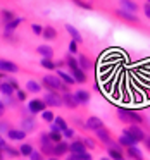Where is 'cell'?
<instances>
[{
	"label": "cell",
	"mask_w": 150,
	"mask_h": 160,
	"mask_svg": "<svg viewBox=\"0 0 150 160\" xmlns=\"http://www.w3.org/2000/svg\"><path fill=\"white\" fill-rule=\"evenodd\" d=\"M117 117L121 122H124L126 126L129 124H145V119H143L142 114H138V112L135 110H129V108H117Z\"/></svg>",
	"instance_id": "obj_1"
},
{
	"label": "cell",
	"mask_w": 150,
	"mask_h": 160,
	"mask_svg": "<svg viewBox=\"0 0 150 160\" xmlns=\"http://www.w3.org/2000/svg\"><path fill=\"white\" fill-rule=\"evenodd\" d=\"M124 131L128 132L129 136H131L133 139H135L136 143H145L147 141V132L143 131V128L142 126H138V124H129V126H126L124 128Z\"/></svg>",
	"instance_id": "obj_6"
},
{
	"label": "cell",
	"mask_w": 150,
	"mask_h": 160,
	"mask_svg": "<svg viewBox=\"0 0 150 160\" xmlns=\"http://www.w3.org/2000/svg\"><path fill=\"white\" fill-rule=\"evenodd\" d=\"M124 160H128V158H124Z\"/></svg>",
	"instance_id": "obj_61"
},
{
	"label": "cell",
	"mask_w": 150,
	"mask_h": 160,
	"mask_svg": "<svg viewBox=\"0 0 150 160\" xmlns=\"http://www.w3.org/2000/svg\"><path fill=\"white\" fill-rule=\"evenodd\" d=\"M2 36H4V40L7 43H14V45H16V43H19V38L14 35V31H4V33H2Z\"/></svg>",
	"instance_id": "obj_38"
},
{
	"label": "cell",
	"mask_w": 150,
	"mask_h": 160,
	"mask_svg": "<svg viewBox=\"0 0 150 160\" xmlns=\"http://www.w3.org/2000/svg\"><path fill=\"white\" fill-rule=\"evenodd\" d=\"M36 128H38V122H36L35 115L29 114L28 108H24V110H23V119H21V129L29 134V132L36 131Z\"/></svg>",
	"instance_id": "obj_4"
},
{
	"label": "cell",
	"mask_w": 150,
	"mask_h": 160,
	"mask_svg": "<svg viewBox=\"0 0 150 160\" xmlns=\"http://www.w3.org/2000/svg\"><path fill=\"white\" fill-rule=\"evenodd\" d=\"M66 160H76V157H74L73 153H69V155H66Z\"/></svg>",
	"instance_id": "obj_54"
},
{
	"label": "cell",
	"mask_w": 150,
	"mask_h": 160,
	"mask_svg": "<svg viewBox=\"0 0 150 160\" xmlns=\"http://www.w3.org/2000/svg\"><path fill=\"white\" fill-rule=\"evenodd\" d=\"M16 98H18L21 103H23V102H26V100H28V91H26V90H18V91H16Z\"/></svg>",
	"instance_id": "obj_45"
},
{
	"label": "cell",
	"mask_w": 150,
	"mask_h": 160,
	"mask_svg": "<svg viewBox=\"0 0 150 160\" xmlns=\"http://www.w3.org/2000/svg\"><path fill=\"white\" fill-rule=\"evenodd\" d=\"M66 31L69 33V36H71V40H73V42H76L78 45H80V43H83V36H81V33L78 31V29L74 28V26L66 24Z\"/></svg>",
	"instance_id": "obj_24"
},
{
	"label": "cell",
	"mask_w": 150,
	"mask_h": 160,
	"mask_svg": "<svg viewBox=\"0 0 150 160\" xmlns=\"http://www.w3.org/2000/svg\"><path fill=\"white\" fill-rule=\"evenodd\" d=\"M143 12H145V16L150 19V2H147V4L143 5Z\"/></svg>",
	"instance_id": "obj_52"
},
{
	"label": "cell",
	"mask_w": 150,
	"mask_h": 160,
	"mask_svg": "<svg viewBox=\"0 0 150 160\" xmlns=\"http://www.w3.org/2000/svg\"><path fill=\"white\" fill-rule=\"evenodd\" d=\"M4 102H5V105H7V108L9 107H11V108H18L19 103H21V102L16 98V95H12V97H4Z\"/></svg>",
	"instance_id": "obj_37"
},
{
	"label": "cell",
	"mask_w": 150,
	"mask_h": 160,
	"mask_svg": "<svg viewBox=\"0 0 150 160\" xmlns=\"http://www.w3.org/2000/svg\"><path fill=\"white\" fill-rule=\"evenodd\" d=\"M19 152H21V157H31V153L35 152V148H33L31 143H23V145L19 146Z\"/></svg>",
	"instance_id": "obj_33"
},
{
	"label": "cell",
	"mask_w": 150,
	"mask_h": 160,
	"mask_svg": "<svg viewBox=\"0 0 150 160\" xmlns=\"http://www.w3.org/2000/svg\"><path fill=\"white\" fill-rule=\"evenodd\" d=\"M55 66H57V69H60V67H64V66H66V60H57V62H55Z\"/></svg>",
	"instance_id": "obj_53"
},
{
	"label": "cell",
	"mask_w": 150,
	"mask_h": 160,
	"mask_svg": "<svg viewBox=\"0 0 150 160\" xmlns=\"http://www.w3.org/2000/svg\"><path fill=\"white\" fill-rule=\"evenodd\" d=\"M64 60H66V66L69 67V71L80 69V62H78V59L73 55V53H67V55L64 57Z\"/></svg>",
	"instance_id": "obj_30"
},
{
	"label": "cell",
	"mask_w": 150,
	"mask_h": 160,
	"mask_svg": "<svg viewBox=\"0 0 150 160\" xmlns=\"http://www.w3.org/2000/svg\"><path fill=\"white\" fill-rule=\"evenodd\" d=\"M43 40H47V42H54V40H57V29L54 28V26H45L43 28Z\"/></svg>",
	"instance_id": "obj_27"
},
{
	"label": "cell",
	"mask_w": 150,
	"mask_h": 160,
	"mask_svg": "<svg viewBox=\"0 0 150 160\" xmlns=\"http://www.w3.org/2000/svg\"><path fill=\"white\" fill-rule=\"evenodd\" d=\"M71 122H73V124L76 126V128H81L83 131H88V129H86V122L81 121L80 117H73V119H71Z\"/></svg>",
	"instance_id": "obj_42"
},
{
	"label": "cell",
	"mask_w": 150,
	"mask_h": 160,
	"mask_svg": "<svg viewBox=\"0 0 150 160\" xmlns=\"http://www.w3.org/2000/svg\"><path fill=\"white\" fill-rule=\"evenodd\" d=\"M62 102H64V107H67L69 110H76L80 105H78L76 98H74V93L67 91V93H62Z\"/></svg>",
	"instance_id": "obj_15"
},
{
	"label": "cell",
	"mask_w": 150,
	"mask_h": 160,
	"mask_svg": "<svg viewBox=\"0 0 150 160\" xmlns=\"http://www.w3.org/2000/svg\"><path fill=\"white\" fill-rule=\"evenodd\" d=\"M40 66H42L43 69H47V71H55L57 69L55 60H54V59H42V60H40Z\"/></svg>",
	"instance_id": "obj_35"
},
{
	"label": "cell",
	"mask_w": 150,
	"mask_h": 160,
	"mask_svg": "<svg viewBox=\"0 0 150 160\" xmlns=\"http://www.w3.org/2000/svg\"><path fill=\"white\" fill-rule=\"evenodd\" d=\"M16 18H18L16 12L11 11V9H2V11H0V22H2V26H5L11 21H14Z\"/></svg>",
	"instance_id": "obj_19"
},
{
	"label": "cell",
	"mask_w": 150,
	"mask_h": 160,
	"mask_svg": "<svg viewBox=\"0 0 150 160\" xmlns=\"http://www.w3.org/2000/svg\"><path fill=\"white\" fill-rule=\"evenodd\" d=\"M107 153H109V158L112 160H124L126 148H122L117 141H112L111 145H107Z\"/></svg>",
	"instance_id": "obj_8"
},
{
	"label": "cell",
	"mask_w": 150,
	"mask_h": 160,
	"mask_svg": "<svg viewBox=\"0 0 150 160\" xmlns=\"http://www.w3.org/2000/svg\"><path fill=\"white\" fill-rule=\"evenodd\" d=\"M43 102H45L47 107H50V108H59V107H64L62 93H60V91H47V93L43 95Z\"/></svg>",
	"instance_id": "obj_5"
},
{
	"label": "cell",
	"mask_w": 150,
	"mask_h": 160,
	"mask_svg": "<svg viewBox=\"0 0 150 160\" xmlns=\"http://www.w3.org/2000/svg\"><path fill=\"white\" fill-rule=\"evenodd\" d=\"M74 98H76L78 105H88V103H90L91 95H90V91H88V90H76V91H74Z\"/></svg>",
	"instance_id": "obj_16"
},
{
	"label": "cell",
	"mask_w": 150,
	"mask_h": 160,
	"mask_svg": "<svg viewBox=\"0 0 150 160\" xmlns=\"http://www.w3.org/2000/svg\"><path fill=\"white\" fill-rule=\"evenodd\" d=\"M7 81H9V84H11V86L14 88L16 91H18V90H21V88H19V83H18V79H14V78H7Z\"/></svg>",
	"instance_id": "obj_51"
},
{
	"label": "cell",
	"mask_w": 150,
	"mask_h": 160,
	"mask_svg": "<svg viewBox=\"0 0 150 160\" xmlns=\"http://www.w3.org/2000/svg\"><path fill=\"white\" fill-rule=\"evenodd\" d=\"M85 152H88V150H86V146H85L83 138L71 139V143H69V153H85Z\"/></svg>",
	"instance_id": "obj_12"
},
{
	"label": "cell",
	"mask_w": 150,
	"mask_h": 160,
	"mask_svg": "<svg viewBox=\"0 0 150 160\" xmlns=\"http://www.w3.org/2000/svg\"><path fill=\"white\" fill-rule=\"evenodd\" d=\"M83 141H85V146H86V150H95V146H97L95 139H91L90 136H85Z\"/></svg>",
	"instance_id": "obj_44"
},
{
	"label": "cell",
	"mask_w": 150,
	"mask_h": 160,
	"mask_svg": "<svg viewBox=\"0 0 150 160\" xmlns=\"http://www.w3.org/2000/svg\"><path fill=\"white\" fill-rule=\"evenodd\" d=\"M69 53H73V55L74 53H80L78 52V43L73 42V40H71V43H69Z\"/></svg>",
	"instance_id": "obj_49"
},
{
	"label": "cell",
	"mask_w": 150,
	"mask_h": 160,
	"mask_svg": "<svg viewBox=\"0 0 150 160\" xmlns=\"http://www.w3.org/2000/svg\"><path fill=\"white\" fill-rule=\"evenodd\" d=\"M42 90H43L42 83H38V81H35V79H29V81H26V91H28V93H33V95H36V93H40Z\"/></svg>",
	"instance_id": "obj_26"
},
{
	"label": "cell",
	"mask_w": 150,
	"mask_h": 160,
	"mask_svg": "<svg viewBox=\"0 0 150 160\" xmlns=\"http://www.w3.org/2000/svg\"><path fill=\"white\" fill-rule=\"evenodd\" d=\"M12 128H14V126L11 124V121H7V119H0V134L2 136L7 134Z\"/></svg>",
	"instance_id": "obj_36"
},
{
	"label": "cell",
	"mask_w": 150,
	"mask_h": 160,
	"mask_svg": "<svg viewBox=\"0 0 150 160\" xmlns=\"http://www.w3.org/2000/svg\"><path fill=\"white\" fill-rule=\"evenodd\" d=\"M5 136H7V138L11 139V141H23V139H24L26 136H28V132L23 131L21 128H19V129H18V128H12Z\"/></svg>",
	"instance_id": "obj_17"
},
{
	"label": "cell",
	"mask_w": 150,
	"mask_h": 160,
	"mask_svg": "<svg viewBox=\"0 0 150 160\" xmlns=\"http://www.w3.org/2000/svg\"><path fill=\"white\" fill-rule=\"evenodd\" d=\"M119 5H121V9L129 11V12H135V14L140 11V5L136 4V2H133V0H119Z\"/></svg>",
	"instance_id": "obj_23"
},
{
	"label": "cell",
	"mask_w": 150,
	"mask_h": 160,
	"mask_svg": "<svg viewBox=\"0 0 150 160\" xmlns=\"http://www.w3.org/2000/svg\"><path fill=\"white\" fill-rule=\"evenodd\" d=\"M62 81L57 74H47V76L42 78V86L45 88L47 91H60L62 88Z\"/></svg>",
	"instance_id": "obj_2"
},
{
	"label": "cell",
	"mask_w": 150,
	"mask_h": 160,
	"mask_svg": "<svg viewBox=\"0 0 150 160\" xmlns=\"http://www.w3.org/2000/svg\"><path fill=\"white\" fill-rule=\"evenodd\" d=\"M54 124L57 126V129H60V131H66L69 126H67V121L64 117H60V115H57L55 117V121H54Z\"/></svg>",
	"instance_id": "obj_39"
},
{
	"label": "cell",
	"mask_w": 150,
	"mask_h": 160,
	"mask_svg": "<svg viewBox=\"0 0 150 160\" xmlns=\"http://www.w3.org/2000/svg\"><path fill=\"white\" fill-rule=\"evenodd\" d=\"M23 22H24V19H23V18H16L14 21L7 22V24L4 26V31H16V29L19 28V24H23Z\"/></svg>",
	"instance_id": "obj_32"
},
{
	"label": "cell",
	"mask_w": 150,
	"mask_h": 160,
	"mask_svg": "<svg viewBox=\"0 0 150 160\" xmlns=\"http://www.w3.org/2000/svg\"><path fill=\"white\" fill-rule=\"evenodd\" d=\"M69 155V143L67 141H60L54 145V157H66Z\"/></svg>",
	"instance_id": "obj_14"
},
{
	"label": "cell",
	"mask_w": 150,
	"mask_h": 160,
	"mask_svg": "<svg viewBox=\"0 0 150 160\" xmlns=\"http://www.w3.org/2000/svg\"><path fill=\"white\" fill-rule=\"evenodd\" d=\"M78 62H80V69H83L85 72H88V71L93 69V62H91V59L88 55H85V53H80Z\"/></svg>",
	"instance_id": "obj_21"
},
{
	"label": "cell",
	"mask_w": 150,
	"mask_h": 160,
	"mask_svg": "<svg viewBox=\"0 0 150 160\" xmlns=\"http://www.w3.org/2000/svg\"><path fill=\"white\" fill-rule=\"evenodd\" d=\"M47 160H60V158H59V157H49Z\"/></svg>",
	"instance_id": "obj_57"
},
{
	"label": "cell",
	"mask_w": 150,
	"mask_h": 160,
	"mask_svg": "<svg viewBox=\"0 0 150 160\" xmlns=\"http://www.w3.org/2000/svg\"><path fill=\"white\" fill-rule=\"evenodd\" d=\"M36 53H40L42 55V59H54V48L50 45H40L36 47Z\"/></svg>",
	"instance_id": "obj_22"
},
{
	"label": "cell",
	"mask_w": 150,
	"mask_h": 160,
	"mask_svg": "<svg viewBox=\"0 0 150 160\" xmlns=\"http://www.w3.org/2000/svg\"><path fill=\"white\" fill-rule=\"evenodd\" d=\"M74 157H76V160H93V157H91V153L85 152V153H73Z\"/></svg>",
	"instance_id": "obj_47"
},
{
	"label": "cell",
	"mask_w": 150,
	"mask_h": 160,
	"mask_svg": "<svg viewBox=\"0 0 150 160\" xmlns=\"http://www.w3.org/2000/svg\"><path fill=\"white\" fill-rule=\"evenodd\" d=\"M71 2H73V4H76L78 7H81V9H85V11H91V4H88L86 0H71Z\"/></svg>",
	"instance_id": "obj_41"
},
{
	"label": "cell",
	"mask_w": 150,
	"mask_h": 160,
	"mask_svg": "<svg viewBox=\"0 0 150 160\" xmlns=\"http://www.w3.org/2000/svg\"><path fill=\"white\" fill-rule=\"evenodd\" d=\"M86 129L88 131H98L100 128H104V121H102L100 117H97V115H90V117L86 119Z\"/></svg>",
	"instance_id": "obj_13"
},
{
	"label": "cell",
	"mask_w": 150,
	"mask_h": 160,
	"mask_svg": "<svg viewBox=\"0 0 150 160\" xmlns=\"http://www.w3.org/2000/svg\"><path fill=\"white\" fill-rule=\"evenodd\" d=\"M42 119H43V122H47V124H52V122L55 121V115H54L52 110H43L42 112Z\"/></svg>",
	"instance_id": "obj_40"
},
{
	"label": "cell",
	"mask_w": 150,
	"mask_h": 160,
	"mask_svg": "<svg viewBox=\"0 0 150 160\" xmlns=\"http://www.w3.org/2000/svg\"><path fill=\"white\" fill-rule=\"evenodd\" d=\"M100 160H112V158H109V157H104V158H100Z\"/></svg>",
	"instance_id": "obj_58"
},
{
	"label": "cell",
	"mask_w": 150,
	"mask_h": 160,
	"mask_svg": "<svg viewBox=\"0 0 150 160\" xmlns=\"http://www.w3.org/2000/svg\"><path fill=\"white\" fill-rule=\"evenodd\" d=\"M0 93L4 95V97H12V95H16V90L9 84V81L5 79L4 83L0 84Z\"/></svg>",
	"instance_id": "obj_31"
},
{
	"label": "cell",
	"mask_w": 150,
	"mask_h": 160,
	"mask_svg": "<svg viewBox=\"0 0 150 160\" xmlns=\"http://www.w3.org/2000/svg\"><path fill=\"white\" fill-rule=\"evenodd\" d=\"M4 153L7 157H11V158H19L21 157V152H19V148H14V146H11V145H7L4 148Z\"/></svg>",
	"instance_id": "obj_34"
},
{
	"label": "cell",
	"mask_w": 150,
	"mask_h": 160,
	"mask_svg": "<svg viewBox=\"0 0 150 160\" xmlns=\"http://www.w3.org/2000/svg\"><path fill=\"white\" fill-rule=\"evenodd\" d=\"M117 143L122 146V148H129V146H135V145H138V143H136L135 139H133V138H131V136H129L126 131H122V134L117 138Z\"/></svg>",
	"instance_id": "obj_20"
},
{
	"label": "cell",
	"mask_w": 150,
	"mask_h": 160,
	"mask_svg": "<svg viewBox=\"0 0 150 160\" xmlns=\"http://www.w3.org/2000/svg\"><path fill=\"white\" fill-rule=\"evenodd\" d=\"M140 157H143V155H142V150H140L136 145L126 148V158H128V160H138Z\"/></svg>",
	"instance_id": "obj_28"
},
{
	"label": "cell",
	"mask_w": 150,
	"mask_h": 160,
	"mask_svg": "<svg viewBox=\"0 0 150 160\" xmlns=\"http://www.w3.org/2000/svg\"><path fill=\"white\" fill-rule=\"evenodd\" d=\"M62 134H64L66 139H74L76 138V131H74V128H67L66 131H62Z\"/></svg>",
	"instance_id": "obj_46"
},
{
	"label": "cell",
	"mask_w": 150,
	"mask_h": 160,
	"mask_svg": "<svg viewBox=\"0 0 150 160\" xmlns=\"http://www.w3.org/2000/svg\"><path fill=\"white\" fill-rule=\"evenodd\" d=\"M95 138H97L100 143H104L105 146L111 145V143L114 141V138H112V132L109 131V129L105 128V126H104V128H100L98 131H95Z\"/></svg>",
	"instance_id": "obj_10"
},
{
	"label": "cell",
	"mask_w": 150,
	"mask_h": 160,
	"mask_svg": "<svg viewBox=\"0 0 150 160\" xmlns=\"http://www.w3.org/2000/svg\"><path fill=\"white\" fill-rule=\"evenodd\" d=\"M138 160H145V158H143V157H140V158H138Z\"/></svg>",
	"instance_id": "obj_59"
},
{
	"label": "cell",
	"mask_w": 150,
	"mask_h": 160,
	"mask_svg": "<svg viewBox=\"0 0 150 160\" xmlns=\"http://www.w3.org/2000/svg\"><path fill=\"white\" fill-rule=\"evenodd\" d=\"M116 18L121 19L122 22H126V24H140L142 26V21H140V18L135 14V12H129V11H124V9H117V11H114Z\"/></svg>",
	"instance_id": "obj_7"
},
{
	"label": "cell",
	"mask_w": 150,
	"mask_h": 160,
	"mask_svg": "<svg viewBox=\"0 0 150 160\" xmlns=\"http://www.w3.org/2000/svg\"><path fill=\"white\" fill-rule=\"evenodd\" d=\"M31 31H33V35L42 36L43 35V26L38 24V22H33V24H31Z\"/></svg>",
	"instance_id": "obj_43"
},
{
	"label": "cell",
	"mask_w": 150,
	"mask_h": 160,
	"mask_svg": "<svg viewBox=\"0 0 150 160\" xmlns=\"http://www.w3.org/2000/svg\"><path fill=\"white\" fill-rule=\"evenodd\" d=\"M38 146H40V152L49 158V157H54V143L50 139L49 132H40L38 136Z\"/></svg>",
	"instance_id": "obj_3"
},
{
	"label": "cell",
	"mask_w": 150,
	"mask_h": 160,
	"mask_svg": "<svg viewBox=\"0 0 150 160\" xmlns=\"http://www.w3.org/2000/svg\"><path fill=\"white\" fill-rule=\"evenodd\" d=\"M29 114L36 115V114H42L43 110H47V103L43 102V98H33V100L28 102V107Z\"/></svg>",
	"instance_id": "obj_9"
},
{
	"label": "cell",
	"mask_w": 150,
	"mask_h": 160,
	"mask_svg": "<svg viewBox=\"0 0 150 160\" xmlns=\"http://www.w3.org/2000/svg\"><path fill=\"white\" fill-rule=\"evenodd\" d=\"M145 146H147V148L150 150V136H148V138H147V141H145Z\"/></svg>",
	"instance_id": "obj_55"
},
{
	"label": "cell",
	"mask_w": 150,
	"mask_h": 160,
	"mask_svg": "<svg viewBox=\"0 0 150 160\" xmlns=\"http://www.w3.org/2000/svg\"><path fill=\"white\" fill-rule=\"evenodd\" d=\"M57 76L60 78V81H62L64 84H67V86H73V84H76V79L73 78V74L71 72H66V71H57Z\"/></svg>",
	"instance_id": "obj_25"
},
{
	"label": "cell",
	"mask_w": 150,
	"mask_h": 160,
	"mask_svg": "<svg viewBox=\"0 0 150 160\" xmlns=\"http://www.w3.org/2000/svg\"><path fill=\"white\" fill-rule=\"evenodd\" d=\"M0 71L5 74H16V72H19V66L16 62H11V60L0 59Z\"/></svg>",
	"instance_id": "obj_11"
},
{
	"label": "cell",
	"mask_w": 150,
	"mask_h": 160,
	"mask_svg": "<svg viewBox=\"0 0 150 160\" xmlns=\"http://www.w3.org/2000/svg\"><path fill=\"white\" fill-rule=\"evenodd\" d=\"M71 74H73V78L76 79V83H80V84H85L88 81V76H86V72H85L83 69H74V71H69Z\"/></svg>",
	"instance_id": "obj_29"
},
{
	"label": "cell",
	"mask_w": 150,
	"mask_h": 160,
	"mask_svg": "<svg viewBox=\"0 0 150 160\" xmlns=\"http://www.w3.org/2000/svg\"><path fill=\"white\" fill-rule=\"evenodd\" d=\"M49 136H50V139H52V143L55 145V143H60V141H64V134H62V131L60 129H57V126L54 124H50V131H49Z\"/></svg>",
	"instance_id": "obj_18"
},
{
	"label": "cell",
	"mask_w": 150,
	"mask_h": 160,
	"mask_svg": "<svg viewBox=\"0 0 150 160\" xmlns=\"http://www.w3.org/2000/svg\"><path fill=\"white\" fill-rule=\"evenodd\" d=\"M5 112H7V105H5L4 100H0V119H4Z\"/></svg>",
	"instance_id": "obj_50"
},
{
	"label": "cell",
	"mask_w": 150,
	"mask_h": 160,
	"mask_svg": "<svg viewBox=\"0 0 150 160\" xmlns=\"http://www.w3.org/2000/svg\"><path fill=\"white\" fill-rule=\"evenodd\" d=\"M29 160H47V158L40 150H35V152L31 153V157H29Z\"/></svg>",
	"instance_id": "obj_48"
},
{
	"label": "cell",
	"mask_w": 150,
	"mask_h": 160,
	"mask_svg": "<svg viewBox=\"0 0 150 160\" xmlns=\"http://www.w3.org/2000/svg\"><path fill=\"white\" fill-rule=\"evenodd\" d=\"M147 2H150V0H147Z\"/></svg>",
	"instance_id": "obj_60"
},
{
	"label": "cell",
	"mask_w": 150,
	"mask_h": 160,
	"mask_svg": "<svg viewBox=\"0 0 150 160\" xmlns=\"http://www.w3.org/2000/svg\"><path fill=\"white\" fill-rule=\"evenodd\" d=\"M5 158V153H4V150H0V160H4Z\"/></svg>",
	"instance_id": "obj_56"
}]
</instances>
